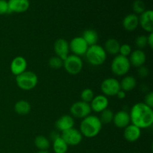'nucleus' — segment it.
<instances>
[{
  "label": "nucleus",
  "instance_id": "nucleus-1",
  "mask_svg": "<svg viewBox=\"0 0 153 153\" xmlns=\"http://www.w3.org/2000/svg\"><path fill=\"white\" fill-rule=\"evenodd\" d=\"M131 124L140 129L148 128L153 124V110L143 102H137L131 107L129 113Z\"/></svg>",
  "mask_w": 153,
  "mask_h": 153
},
{
  "label": "nucleus",
  "instance_id": "nucleus-2",
  "mask_svg": "<svg viewBox=\"0 0 153 153\" xmlns=\"http://www.w3.org/2000/svg\"><path fill=\"white\" fill-rule=\"evenodd\" d=\"M102 128V124L99 117L96 115H88L82 119L80 123L79 131L82 136L88 138H93L98 135Z\"/></svg>",
  "mask_w": 153,
  "mask_h": 153
},
{
  "label": "nucleus",
  "instance_id": "nucleus-3",
  "mask_svg": "<svg viewBox=\"0 0 153 153\" xmlns=\"http://www.w3.org/2000/svg\"><path fill=\"white\" fill-rule=\"evenodd\" d=\"M85 56L87 61L94 67L102 65L107 58V53L102 46L98 44L88 47Z\"/></svg>",
  "mask_w": 153,
  "mask_h": 153
},
{
  "label": "nucleus",
  "instance_id": "nucleus-4",
  "mask_svg": "<svg viewBox=\"0 0 153 153\" xmlns=\"http://www.w3.org/2000/svg\"><path fill=\"white\" fill-rule=\"evenodd\" d=\"M16 83L18 88L22 91H31L37 86L38 77L34 72L26 70L22 74L16 76Z\"/></svg>",
  "mask_w": 153,
  "mask_h": 153
},
{
  "label": "nucleus",
  "instance_id": "nucleus-5",
  "mask_svg": "<svg viewBox=\"0 0 153 153\" xmlns=\"http://www.w3.org/2000/svg\"><path fill=\"white\" fill-rule=\"evenodd\" d=\"M131 67L128 58L120 55H116L111 64L112 73L117 76H123L126 75Z\"/></svg>",
  "mask_w": 153,
  "mask_h": 153
},
{
  "label": "nucleus",
  "instance_id": "nucleus-6",
  "mask_svg": "<svg viewBox=\"0 0 153 153\" xmlns=\"http://www.w3.org/2000/svg\"><path fill=\"white\" fill-rule=\"evenodd\" d=\"M63 67L67 73L70 75H78L83 69V61L80 57L75 55H69L64 61Z\"/></svg>",
  "mask_w": 153,
  "mask_h": 153
},
{
  "label": "nucleus",
  "instance_id": "nucleus-7",
  "mask_svg": "<svg viewBox=\"0 0 153 153\" xmlns=\"http://www.w3.org/2000/svg\"><path fill=\"white\" fill-rule=\"evenodd\" d=\"M101 91L105 97H115L120 91V84L117 79L107 78L101 83Z\"/></svg>",
  "mask_w": 153,
  "mask_h": 153
},
{
  "label": "nucleus",
  "instance_id": "nucleus-8",
  "mask_svg": "<svg viewBox=\"0 0 153 153\" xmlns=\"http://www.w3.org/2000/svg\"><path fill=\"white\" fill-rule=\"evenodd\" d=\"M70 113L73 118L84 119L91 114V108L89 103L82 101H78L73 103L70 107Z\"/></svg>",
  "mask_w": 153,
  "mask_h": 153
},
{
  "label": "nucleus",
  "instance_id": "nucleus-9",
  "mask_svg": "<svg viewBox=\"0 0 153 153\" xmlns=\"http://www.w3.org/2000/svg\"><path fill=\"white\" fill-rule=\"evenodd\" d=\"M61 137L64 139L68 146H77L82 142L83 139V136L80 131L75 128L62 131Z\"/></svg>",
  "mask_w": 153,
  "mask_h": 153
},
{
  "label": "nucleus",
  "instance_id": "nucleus-10",
  "mask_svg": "<svg viewBox=\"0 0 153 153\" xmlns=\"http://www.w3.org/2000/svg\"><path fill=\"white\" fill-rule=\"evenodd\" d=\"M69 46H70V51L73 52V55H77L79 57L84 56L89 47L82 36L76 37L72 39L70 43H69Z\"/></svg>",
  "mask_w": 153,
  "mask_h": 153
},
{
  "label": "nucleus",
  "instance_id": "nucleus-11",
  "mask_svg": "<svg viewBox=\"0 0 153 153\" xmlns=\"http://www.w3.org/2000/svg\"><path fill=\"white\" fill-rule=\"evenodd\" d=\"M54 51L56 56L64 61L70 55V46L68 41L64 38L56 40L54 43Z\"/></svg>",
  "mask_w": 153,
  "mask_h": 153
},
{
  "label": "nucleus",
  "instance_id": "nucleus-12",
  "mask_svg": "<svg viewBox=\"0 0 153 153\" xmlns=\"http://www.w3.org/2000/svg\"><path fill=\"white\" fill-rule=\"evenodd\" d=\"M28 63L26 59L22 56H16L11 61L10 65V70L12 74L15 76L22 74L27 70Z\"/></svg>",
  "mask_w": 153,
  "mask_h": 153
},
{
  "label": "nucleus",
  "instance_id": "nucleus-13",
  "mask_svg": "<svg viewBox=\"0 0 153 153\" xmlns=\"http://www.w3.org/2000/svg\"><path fill=\"white\" fill-rule=\"evenodd\" d=\"M108 105V99L103 94L95 96L92 101L90 102L91 111H94L96 113H101L102 111L107 109Z\"/></svg>",
  "mask_w": 153,
  "mask_h": 153
},
{
  "label": "nucleus",
  "instance_id": "nucleus-14",
  "mask_svg": "<svg viewBox=\"0 0 153 153\" xmlns=\"http://www.w3.org/2000/svg\"><path fill=\"white\" fill-rule=\"evenodd\" d=\"M139 18V25L145 31L153 32V11L152 10H146L140 14Z\"/></svg>",
  "mask_w": 153,
  "mask_h": 153
},
{
  "label": "nucleus",
  "instance_id": "nucleus-15",
  "mask_svg": "<svg viewBox=\"0 0 153 153\" xmlns=\"http://www.w3.org/2000/svg\"><path fill=\"white\" fill-rule=\"evenodd\" d=\"M7 4L10 13H24L30 7L29 0H8Z\"/></svg>",
  "mask_w": 153,
  "mask_h": 153
},
{
  "label": "nucleus",
  "instance_id": "nucleus-16",
  "mask_svg": "<svg viewBox=\"0 0 153 153\" xmlns=\"http://www.w3.org/2000/svg\"><path fill=\"white\" fill-rule=\"evenodd\" d=\"M113 123L116 127L119 128H125L131 124L129 113L126 111H119L114 115Z\"/></svg>",
  "mask_w": 153,
  "mask_h": 153
},
{
  "label": "nucleus",
  "instance_id": "nucleus-17",
  "mask_svg": "<svg viewBox=\"0 0 153 153\" xmlns=\"http://www.w3.org/2000/svg\"><path fill=\"white\" fill-rule=\"evenodd\" d=\"M128 61H129L131 66L138 68V67L144 65V64L146 63V54L143 50L137 49L134 51H132L131 53L130 54Z\"/></svg>",
  "mask_w": 153,
  "mask_h": 153
},
{
  "label": "nucleus",
  "instance_id": "nucleus-18",
  "mask_svg": "<svg viewBox=\"0 0 153 153\" xmlns=\"http://www.w3.org/2000/svg\"><path fill=\"white\" fill-rule=\"evenodd\" d=\"M75 120L71 115L65 114L58 118L55 123V127L60 131H64L74 127Z\"/></svg>",
  "mask_w": 153,
  "mask_h": 153
},
{
  "label": "nucleus",
  "instance_id": "nucleus-19",
  "mask_svg": "<svg viewBox=\"0 0 153 153\" xmlns=\"http://www.w3.org/2000/svg\"><path fill=\"white\" fill-rule=\"evenodd\" d=\"M141 135V129L135 126L133 124H129L124 128L123 136L126 140L128 142H135L138 140Z\"/></svg>",
  "mask_w": 153,
  "mask_h": 153
},
{
  "label": "nucleus",
  "instance_id": "nucleus-20",
  "mask_svg": "<svg viewBox=\"0 0 153 153\" xmlns=\"http://www.w3.org/2000/svg\"><path fill=\"white\" fill-rule=\"evenodd\" d=\"M139 25V18L135 13L126 15L123 20V26L127 31H133L137 29Z\"/></svg>",
  "mask_w": 153,
  "mask_h": 153
},
{
  "label": "nucleus",
  "instance_id": "nucleus-21",
  "mask_svg": "<svg viewBox=\"0 0 153 153\" xmlns=\"http://www.w3.org/2000/svg\"><path fill=\"white\" fill-rule=\"evenodd\" d=\"M120 47V44L117 39L110 38L106 40L103 48L107 54L116 56V55H119Z\"/></svg>",
  "mask_w": 153,
  "mask_h": 153
},
{
  "label": "nucleus",
  "instance_id": "nucleus-22",
  "mask_svg": "<svg viewBox=\"0 0 153 153\" xmlns=\"http://www.w3.org/2000/svg\"><path fill=\"white\" fill-rule=\"evenodd\" d=\"M120 89L122 91L126 92L133 91L137 85V80L135 78L132 76H126L121 80L120 82Z\"/></svg>",
  "mask_w": 153,
  "mask_h": 153
},
{
  "label": "nucleus",
  "instance_id": "nucleus-23",
  "mask_svg": "<svg viewBox=\"0 0 153 153\" xmlns=\"http://www.w3.org/2000/svg\"><path fill=\"white\" fill-rule=\"evenodd\" d=\"M31 110V104L28 101L24 100H19L14 105V111L17 114L22 115H27L30 113Z\"/></svg>",
  "mask_w": 153,
  "mask_h": 153
},
{
  "label": "nucleus",
  "instance_id": "nucleus-24",
  "mask_svg": "<svg viewBox=\"0 0 153 153\" xmlns=\"http://www.w3.org/2000/svg\"><path fill=\"white\" fill-rule=\"evenodd\" d=\"M82 38L85 40L88 46H94L97 44V42L99 40V34L94 29H86L84 31L82 34Z\"/></svg>",
  "mask_w": 153,
  "mask_h": 153
},
{
  "label": "nucleus",
  "instance_id": "nucleus-25",
  "mask_svg": "<svg viewBox=\"0 0 153 153\" xmlns=\"http://www.w3.org/2000/svg\"><path fill=\"white\" fill-rule=\"evenodd\" d=\"M68 146L61 136L53 140V150L55 153H66L68 150Z\"/></svg>",
  "mask_w": 153,
  "mask_h": 153
},
{
  "label": "nucleus",
  "instance_id": "nucleus-26",
  "mask_svg": "<svg viewBox=\"0 0 153 153\" xmlns=\"http://www.w3.org/2000/svg\"><path fill=\"white\" fill-rule=\"evenodd\" d=\"M34 145L39 150H47L50 146V142L45 136L38 135L34 139Z\"/></svg>",
  "mask_w": 153,
  "mask_h": 153
},
{
  "label": "nucleus",
  "instance_id": "nucleus-27",
  "mask_svg": "<svg viewBox=\"0 0 153 153\" xmlns=\"http://www.w3.org/2000/svg\"><path fill=\"white\" fill-rule=\"evenodd\" d=\"M114 115V112L110 109L107 108L101 112L100 117L99 118H100L102 124H109L113 122Z\"/></svg>",
  "mask_w": 153,
  "mask_h": 153
},
{
  "label": "nucleus",
  "instance_id": "nucleus-28",
  "mask_svg": "<svg viewBox=\"0 0 153 153\" xmlns=\"http://www.w3.org/2000/svg\"><path fill=\"white\" fill-rule=\"evenodd\" d=\"M81 100L82 102H85L89 103L92 101V100L94 99V97H95V94H94V91L91 88H85L81 93Z\"/></svg>",
  "mask_w": 153,
  "mask_h": 153
},
{
  "label": "nucleus",
  "instance_id": "nucleus-29",
  "mask_svg": "<svg viewBox=\"0 0 153 153\" xmlns=\"http://www.w3.org/2000/svg\"><path fill=\"white\" fill-rule=\"evenodd\" d=\"M63 64H64V61L58 56L52 57L49 60V66L54 70H58L61 68Z\"/></svg>",
  "mask_w": 153,
  "mask_h": 153
},
{
  "label": "nucleus",
  "instance_id": "nucleus-30",
  "mask_svg": "<svg viewBox=\"0 0 153 153\" xmlns=\"http://www.w3.org/2000/svg\"><path fill=\"white\" fill-rule=\"evenodd\" d=\"M135 46H137V49L143 50V49L148 46L147 44V36L146 35H140L135 39Z\"/></svg>",
  "mask_w": 153,
  "mask_h": 153
},
{
  "label": "nucleus",
  "instance_id": "nucleus-31",
  "mask_svg": "<svg viewBox=\"0 0 153 153\" xmlns=\"http://www.w3.org/2000/svg\"><path fill=\"white\" fill-rule=\"evenodd\" d=\"M132 9L135 13L141 14L143 12L146 10V6L144 2L141 0H135L132 4Z\"/></svg>",
  "mask_w": 153,
  "mask_h": 153
},
{
  "label": "nucleus",
  "instance_id": "nucleus-32",
  "mask_svg": "<svg viewBox=\"0 0 153 153\" xmlns=\"http://www.w3.org/2000/svg\"><path fill=\"white\" fill-rule=\"evenodd\" d=\"M131 46L130 45L125 43V44L120 45V51H119V55H123L124 57L129 56L130 54L131 53Z\"/></svg>",
  "mask_w": 153,
  "mask_h": 153
},
{
  "label": "nucleus",
  "instance_id": "nucleus-33",
  "mask_svg": "<svg viewBox=\"0 0 153 153\" xmlns=\"http://www.w3.org/2000/svg\"><path fill=\"white\" fill-rule=\"evenodd\" d=\"M7 13H10L7 1L0 0V15L7 14Z\"/></svg>",
  "mask_w": 153,
  "mask_h": 153
},
{
  "label": "nucleus",
  "instance_id": "nucleus-34",
  "mask_svg": "<svg viewBox=\"0 0 153 153\" xmlns=\"http://www.w3.org/2000/svg\"><path fill=\"white\" fill-rule=\"evenodd\" d=\"M137 74L140 78L142 79H144L146 78L149 74V69L146 67H145L144 65L141 66V67H138V70H137Z\"/></svg>",
  "mask_w": 153,
  "mask_h": 153
},
{
  "label": "nucleus",
  "instance_id": "nucleus-35",
  "mask_svg": "<svg viewBox=\"0 0 153 153\" xmlns=\"http://www.w3.org/2000/svg\"><path fill=\"white\" fill-rule=\"evenodd\" d=\"M143 103L148 105L149 107L153 108V93L152 92H149L146 94V95L145 96L144 98V102Z\"/></svg>",
  "mask_w": 153,
  "mask_h": 153
},
{
  "label": "nucleus",
  "instance_id": "nucleus-36",
  "mask_svg": "<svg viewBox=\"0 0 153 153\" xmlns=\"http://www.w3.org/2000/svg\"><path fill=\"white\" fill-rule=\"evenodd\" d=\"M147 44L151 49L153 47V32L149 33V35L147 36Z\"/></svg>",
  "mask_w": 153,
  "mask_h": 153
},
{
  "label": "nucleus",
  "instance_id": "nucleus-37",
  "mask_svg": "<svg viewBox=\"0 0 153 153\" xmlns=\"http://www.w3.org/2000/svg\"><path fill=\"white\" fill-rule=\"evenodd\" d=\"M116 96L117 97V98L119 99V100H123V99H125L126 97V93L125 91L120 90V91L117 94Z\"/></svg>",
  "mask_w": 153,
  "mask_h": 153
},
{
  "label": "nucleus",
  "instance_id": "nucleus-38",
  "mask_svg": "<svg viewBox=\"0 0 153 153\" xmlns=\"http://www.w3.org/2000/svg\"><path fill=\"white\" fill-rule=\"evenodd\" d=\"M37 153H49V152L47 150H39V152Z\"/></svg>",
  "mask_w": 153,
  "mask_h": 153
}]
</instances>
